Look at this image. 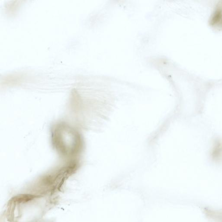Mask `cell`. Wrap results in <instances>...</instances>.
Instances as JSON below:
<instances>
[{
  "label": "cell",
  "mask_w": 222,
  "mask_h": 222,
  "mask_svg": "<svg viewBox=\"0 0 222 222\" xmlns=\"http://www.w3.org/2000/svg\"><path fill=\"white\" fill-rule=\"evenodd\" d=\"M67 126H58L53 132V141L56 147L65 155L76 153L79 146L77 134Z\"/></svg>",
  "instance_id": "cell-1"
}]
</instances>
